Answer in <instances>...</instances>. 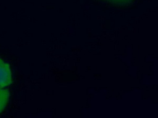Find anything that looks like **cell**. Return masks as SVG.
Wrapping results in <instances>:
<instances>
[{
  "instance_id": "cell-1",
  "label": "cell",
  "mask_w": 158,
  "mask_h": 118,
  "mask_svg": "<svg viewBox=\"0 0 158 118\" xmlns=\"http://www.w3.org/2000/svg\"><path fill=\"white\" fill-rule=\"evenodd\" d=\"M12 82L9 65L0 58V88H4Z\"/></svg>"
},
{
  "instance_id": "cell-2",
  "label": "cell",
  "mask_w": 158,
  "mask_h": 118,
  "mask_svg": "<svg viewBox=\"0 0 158 118\" xmlns=\"http://www.w3.org/2000/svg\"><path fill=\"white\" fill-rule=\"evenodd\" d=\"M9 98V92L7 90L0 88V113L5 109Z\"/></svg>"
},
{
  "instance_id": "cell-3",
  "label": "cell",
  "mask_w": 158,
  "mask_h": 118,
  "mask_svg": "<svg viewBox=\"0 0 158 118\" xmlns=\"http://www.w3.org/2000/svg\"><path fill=\"white\" fill-rule=\"evenodd\" d=\"M106 2L109 3L110 4L119 6H124L127 4L131 3L135 0H101Z\"/></svg>"
}]
</instances>
